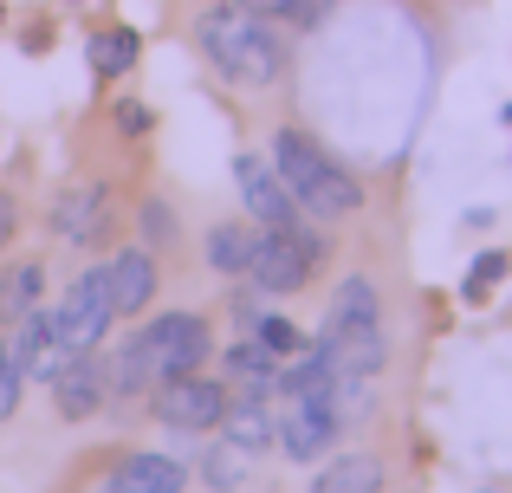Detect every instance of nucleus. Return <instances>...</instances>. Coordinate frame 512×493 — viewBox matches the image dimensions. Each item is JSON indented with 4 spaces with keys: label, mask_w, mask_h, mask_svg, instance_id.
<instances>
[{
    "label": "nucleus",
    "mask_w": 512,
    "mask_h": 493,
    "mask_svg": "<svg viewBox=\"0 0 512 493\" xmlns=\"http://www.w3.org/2000/svg\"><path fill=\"white\" fill-rule=\"evenodd\" d=\"M253 241H260V234H253L247 221H221V228L208 234V266H214V273H227V279H247Z\"/></svg>",
    "instance_id": "17"
},
{
    "label": "nucleus",
    "mask_w": 512,
    "mask_h": 493,
    "mask_svg": "<svg viewBox=\"0 0 512 493\" xmlns=\"http://www.w3.org/2000/svg\"><path fill=\"white\" fill-rule=\"evenodd\" d=\"M156 416L182 435H208V429H221V416H227V390L208 383L201 370H188V377L156 383Z\"/></svg>",
    "instance_id": "7"
},
{
    "label": "nucleus",
    "mask_w": 512,
    "mask_h": 493,
    "mask_svg": "<svg viewBox=\"0 0 512 493\" xmlns=\"http://www.w3.org/2000/svg\"><path fill=\"white\" fill-rule=\"evenodd\" d=\"M500 279H506V253H480V260L467 266V299H487Z\"/></svg>",
    "instance_id": "24"
},
{
    "label": "nucleus",
    "mask_w": 512,
    "mask_h": 493,
    "mask_svg": "<svg viewBox=\"0 0 512 493\" xmlns=\"http://www.w3.org/2000/svg\"><path fill=\"white\" fill-rule=\"evenodd\" d=\"M39 292H46V266L39 260H20L13 273H0V325H13L20 312H33Z\"/></svg>",
    "instance_id": "19"
},
{
    "label": "nucleus",
    "mask_w": 512,
    "mask_h": 493,
    "mask_svg": "<svg viewBox=\"0 0 512 493\" xmlns=\"http://www.w3.org/2000/svg\"><path fill=\"white\" fill-rule=\"evenodd\" d=\"M325 253L318 234H279V228H260V241H253V260H247V279L260 292H299L305 273H312V260Z\"/></svg>",
    "instance_id": "5"
},
{
    "label": "nucleus",
    "mask_w": 512,
    "mask_h": 493,
    "mask_svg": "<svg viewBox=\"0 0 512 493\" xmlns=\"http://www.w3.org/2000/svg\"><path fill=\"white\" fill-rule=\"evenodd\" d=\"M13 234H20V202H13V195L0 189V247H7Z\"/></svg>",
    "instance_id": "28"
},
{
    "label": "nucleus",
    "mask_w": 512,
    "mask_h": 493,
    "mask_svg": "<svg viewBox=\"0 0 512 493\" xmlns=\"http://www.w3.org/2000/svg\"><path fill=\"white\" fill-rule=\"evenodd\" d=\"M20 383H26V370L13 364V351L0 344V416H13V409H20Z\"/></svg>",
    "instance_id": "26"
},
{
    "label": "nucleus",
    "mask_w": 512,
    "mask_h": 493,
    "mask_svg": "<svg viewBox=\"0 0 512 493\" xmlns=\"http://www.w3.org/2000/svg\"><path fill=\"white\" fill-rule=\"evenodd\" d=\"M247 461H253L247 448H234V442L221 435V442L201 455V474H208V487H214V493H240V487H247Z\"/></svg>",
    "instance_id": "20"
},
{
    "label": "nucleus",
    "mask_w": 512,
    "mask_h": 493,
    "mask_svg": "<svg viewBox=\"0 0 512 493\" xmlns=\"http://www.w3.org/2000/svg\"><path fill=\"white\" fill-rule=\"evenodd\" d=\"M500 124H512V104H506V111H500Z\"/></svg>",
    "instance_id": "29"
},
{
    "label": "nucleus",
    "mask_w": 512,
    "mask_h": 493,
    "mask_svg": "<svg viewBox=\"0 0 512 493\" xmlns=\"http://www.w3.org/2000/svg\"><path fill=\"white\" fill-rule=\"evenodd\" d=\"M273 169L292 189V202H299L305 215H318V221H344V215L363 208V189L344 176V163L325 150V143H312L305 130H279L273 137Z\"/></svg>",
    "instance_id": "3"
},
{
    "label": "nucleus",
    "mask_w": 512,
    "mask_h": 493,
    "mask_svg": "<svg viewBox=\"0 0 512 493\" xmlns=\"http://www.w3.org/2000/svg\"><path fill=\"white\" fill-rule=\"evenodd\" d=\"M253 338H260L273 357H286V351H305V331L292 325V318H260V325H253Z\"/></svg>",
    "instance_id": "22"
},
{
    "label": "nucleus",
    "mask_w": 512,
    "mask_h": 493,
    "mask_svg": "<svg viewBox=\"0 0 512 493\" xmlns=\"http://www.w3.org/2000/svg\"><path fill=\"white\" fill-rule=\"evenodd\" d=\"M234 189H240V202H247V215L260 221V228L299 234V202H292V189L279 182V169L266 163V156H253V150L234 156Z\"/></svg>",
    "instance_id": "6"
},
{
    "label": "nucleus",
    "mask_w": 512,
    "mask_h": 493,
    "mask_svg": "<svg viewBox=\"0 0 512 493\" xmlns=\"http://www.w3.org/2000/svg\"><path fill=\"white\" fill-rule=\"evenodd\" d=\"M52 234L72 247H91L111 234V182H72V189L52 202Z\"/></svg>",
    "instance_id": "9"
},
{
    "label": "nucleus",
    "mask_w": 512,
    "mask_h": 493,
    "mask_svg": "<svg viewBox=\"0 0 512 493\" xmlns=\"http://www.w3.org/2000/svg\"><path fill=\"white\" fill-rule=\"evenodd\" d=\"M480 493H493V487H480Z\"/></svg>",
    "instance_id": "30"
},
{
    "label": "nucleus",
    "mask_w": 512,
    "mask_h": 493,
    "mask_svg": "<svg viewBox=\"0 0 512 493\" xmlns=\"http://www.w3.org/2000/svg\"><path fill=\"white\" fill-rule=\"evenodd\" d=\"M383 481H389V468L357 448V455H338V461H331V468L312 481V493H383Z\"/></svg>",
    "instance_id": "14"
},
{
    "label": "nucleus",
    "mask_w": 512,
    "mask_h": 493,
    "mask_svg": "<svg viewBox=\"0 0 512 493\" xmlns=\"http://www.w3.org/2000/svg\"><path fill=\"white\" fill-rule=\"evenodd\" d=\"M111 117H117V130H124V137H150V104H137V98H117L111 104Z\"/></svg>",
    "instance_id": "27"
},
{
    "label": "nucleus",
    "mask_w": 512,
    "mask_h": 493,
    "mask_svg": "<svg viewBox=\"0 0 512 493\" xmlns=\"http://www.w3.org/2000/svg\"><path fill=\"white\" fill-rule=\"evenodd\" d=\"M137 52H143V39L130 33V26H104V33H91V39H85V65H91V78H124L130 65H137Z\"/></svg>",
    "instance_id": "15"
},
{
    "label": "nucleus",
    "mask_w": 512,
    "mask_h": 493,
    "mask_svg": "<svg viewBox=\"0 0 512 493\" xmlns=\"http://www.w3.org/2000/svg\"><path fill=\"white\" fill-rule=\"evenodd\" d=\"M111 273L104 266H91V273L72 279V292L59 299V312H52V351L72 357V351H98V338L111 331Z\"/></svg>",
    "instance_id": "4"
},
{
    "label": "nucleus",
    "mask_w": 512,
    "mask_h": 493,
    "mask_svg": "<svg viewBox=\"0 0 512 493\" xmlns=\"http://www.w3.org/2000/svg\"><path fill=\"white\" fill-rule=\"evenodd\" d=\"M143 241H150V247H169L175 241V215H169V202H156V195L143 202Z\"/></svg>",
    "instance_id": "25"
},
{
    "label": "nucleus",
    "mask_w": 512,
    "mask_h": 493,
    "mask_svg": "<svg viewBox=\"0 0 512 493\" xmlns=\"http://www.w3.org/2000/svg\"><path fill=\"white\" fill-rule=\"evenodd\" d=\"M221 429H227V442L247 448V455H260V448H273V442H279V422L266 416V403H253V396H247L240 409H227Z\"/></svg>",
    "instance_id": "18"
},
{
    "label": "nucleus",
    "mask_w": 512,
    "mask_h": 493,
    "mask_svg": "<svg viewBox=\"0 0 512 493\" xmlns=\"http://www.w3.org/2000/svg\"><path fill=\"white\" fill-rule=\"evenodd\" d=\"M104 396H111V370H104L91 351H72L59 370H52V403H59L65 422H91L104 409Z\"/></svg>",
    "instance_id": "10"
},
{
    "label": "nucleus",
    "mask_w": 512,
    "mask_h": 493,
    "mask_svg": "<svg viewBox=\"0 0 512 493\" xmlns=\"http://www.w3.org/2000/svg\"><path fill=\"white\" fill-rule=\"evenodd\" d=\"M227 7H240V13H286V20L312 26V20H318V7H325V0H227Z\"/></svg>",
    "instance_id": "23"
},
{
    "label": "nucleus",
    "mask_w": 512,
    "mask_h": 493,
    "mask_svg": "<svg viewBox=\"0 0 512 493\" xmlns=\"http://www.w3.org/2000/svg\"><path fill=\"white\" fill-rule=\"evenodd\" d=\"M338 429H344L338 403H331V396H312V403H292V416L279 422V448H286L292 461H318L338 442Z\"/></svg>",
    "instance_id": "11"
},
{
    "label": "nucleus",
    "mask_w": 512,
    "mask_h": 493,
    "mask_svg": "<svg viewBox=\"0 0 512 493\" xmlns=\"http://www.w3.org/2000/svg\"><path fill=\"white\" fill-rule=\"evenodd\" d=\"M318 344H325L331 377H338V383H370L376 370H383V357H389L383 318H363V325H338V318H325Z\"/></svg>",
    "instance_id": "8"
},
{
    "label": "nucleus",
    "mask_w": 512,
    "mask_h": 493,
    "mask_svg": "<svg viewBox=\"0 0 512 493\" xmlns=\"http://www.w3.org/2000/svg\"><path fill=\"white\" fill-rule=\"evenodd\" d=\"M331 318H338V325H363V318H383L376 312V286L363 273H350L344 286H338V299H331Z\"/></svg>",
    "instance_id": "21"
},
{
    "label": "nucleus",
    "mask_w": 512,
    "mask_h": 493,
    "mask_svg": "<svg viewBox=\"0 0 512 493\" xmlns=\"http://www.w3.org/2000/svg\"><path fill=\"white\" fill-rule=\"evenodd\" d=\"M104 273H111V312L117 318H143V305L156 299V253L150 247H124Z\"/></svg>",
    "instance_id": "12"
},
{
    "label": "nucleus",
    "mask_w": 512,
    "mask_h": 493,
    "mask_svg": "<svg viewBox=\"0 0 512 493\" xmlns=\"http://www.w3.org/2000/svg\"><path fill=\"white\" fill-rule=\"evenodd\" d=\"M221 364H227V383H240V390H247V396H253V403H260V396H266V390H273V377H279V364H273V351H266V344H260V338H253V344H234V351H227V357H221Z\"/></svg>",
    "instance_id": "16"
},
{
    "label": "nucleus",
    "mask_w": 512,
    "mask_h": 493,
    "mask_svg": "<svg viewBox=\"0 0 512 493\" xmlns=\"http://www.w3.org/2000/svg\"><path fill=\"white\" fill-rule=\"evenodd\" d=\"M182 487H188V468L175 455H130L104 481V493H182Z\"/></svg>",
    "instance_id": "13"
},
{
    "label": "nucleus",
    "mask_w": 512,
    "mask_h": 493,
    "mask_svg": "<svg viewBox=\"0 0 512 493\" xmlns=\"http://www.w3.org/2000/svg\"><path fill=\"white\" fill-rule=\"evenodd\" d=\"M195 39L221 65V78H234V85H279L286 78V39L266 26V13L214 7L195 20Z\"/></svg>",
    "instance_id": "2"
},
{
    "label": "nucleus",
    "mask_w": 512,
    "mask_h": 493,
    "mask_svg": "<svg viewBox=\"0 0 512 493\" xmlns=\"http://www.w3.org/2000/svg\"><path fill=\"white\" fill-rule=\"evenodd\" d=\"M72 7H78V0H72Z\"/></svg>",
    "instance_id": "31"
},
{
    "label": "nucleus",
    "mask_w": 512,
    "mask_h": 493,
    "mask_svg": "<svg viewBox=\"0 0 512 493\" xmlns=\"http://www.w3.org/2000/svg\"><path fill=\"white\" fill-rule=\"evenodd\" d=\"M208 364V325L195 312H163L156 325H143L137 338L117 351L111 364V390L117 396H143L169 377H188V370Z\"/></svg>",
    "instance_id": "1"
}]
</instances>
